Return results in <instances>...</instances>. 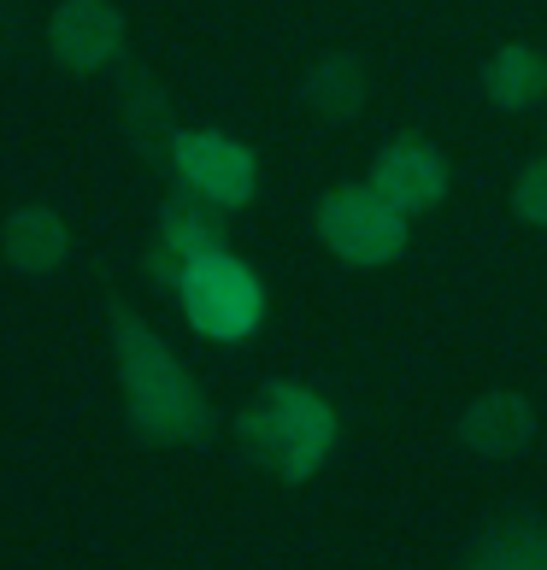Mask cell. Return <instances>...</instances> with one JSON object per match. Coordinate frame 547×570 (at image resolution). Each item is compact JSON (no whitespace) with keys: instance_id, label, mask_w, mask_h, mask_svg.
Here are the masks:
<instances>
[{"instance_id":"1","label":"cell","mask_w":547,"mask_h":570,"mask_svg":"<svg viewBox=\"0 0 547 570\" xmlns=\"http://www.w3.org/2000/svg\"><path fill=\"white\" fill-rule=\"evenodd\" d=\"M113 358H118L124 406H130V424L141 441L195 448V441L213 435V400L201 394L183 358L159 342V330L130 306L113 312Z\"/></svg>"},{"instance_id":"2","label":"cell","mask_w":547,"mask_h":570,"mask_svg":"<svg viewBox=\"0 0 547 570\" xmlns=\"http://www.w3.org/2000/svg\"><path fill=\"white\" fill-rule=\"evenodd\" d=\"M236 435H242V448L254 464L277 471L283 482H312L324 471V459L335 453L342 424H335V406L324 394L277 376V383H265V394L236 417Z\"/></svg>"},{"instance_id":"3","label":"cell","mask_w":547,"mask_h":570,"mask_svg":"<svg viewBox=\"0 0 547 570\" xmlns=\"http://www.w3.org/2000/svg\"><path fill=\"white\" fill-rule=\"evenodd\" d=\"M177 294H183L188 330L206 335V342H247L265 318V288L254 277V265H242L229 247L188 265Z\"/></svg>"},{"instance_id":"4","label":"cell","mask_w":547,"mask_h":570,"mask_svg":"<svg viewBox=\"0 0 547 570\" xmlns=\"http://www.w3.org/2000/svg\"><path fill=\"white\" fill-rule=\"evenodd\" d=\"M407 213L377 195L371 183H335L319 200V242L335 253L342 265H394L407 253Z\"/></svg>"},{"instance_id":"5","label":"cell","mask_w":547,"mask_h":570,"mask_svg":"<svg viewBox=\"0 0 547 570\" xmlns=\"http://www.w3.org/2000/svg\"><path fill=\"white\" fill-rule=\"evenodd\" d=\"M172 165H177L183 188H195V195H206L213 206H224V213L247 206L260 188L254 147L224 136V130H177L172 136Z\"/></svg>"},{"instance_id":"6","label":"cell","mask_w":547,"mask_h":570,"mask_svg":"<svg viewBox=\"0 0 547 570\" xmlns=\"http://www.w3.org/2000/svg\"><path fill=\"white\" fill-rule=\"evenodd\" d=\"M371 188L394 206V213H407V218L436 213L441 195H448V159H441V147L430 136L407 130V136H394L383 154H377Z\"/></svg>"},{"instance_id":"7","label":"cell","mask_w":547,"mask_h":570,"mask_svg":"<svg viewBox=\"0 0 547 570\" xmlns=\"http://www.w3.org/2000/svg\"><path fill=\"white\" fill-rule=\"evenodd\" d=\"M48 53L77 77L113 66L124 53V12L113 0H59L48 18Z\"/></svg>"},{"instance_id":"8","label":"cell","mask_w":547,"mask_h":570,"mask_svg":"<svg viewBox=\"0 0 547 570\" xmlns=\"http://www.w3.org/2000/svg\"><path fill=\"white\" fill-rule=\"evenodd\" d=\"M218 247H224V206H213L206 195H195V188H177L159 213V242H154L147 271H154L159 283H183V271L195 259H206V253H218Z\"/></svg>"},{"instance_id":"9","label":"cell","mask_w":547,"mask_h":570,"mask_svg":"<svg viewBox=\"0 0 547 570\" xmlns=\"http://www.w3.org/2000/svg\"><path fill=\"white\" fill-rule=\"evenodd\" d=\"M459 441H466L471 453L482 459H512L536 441V406L512 389H495L466 406V417H459Z\"/></svg>"},{"instance_id":"10","label":"cell","mask_w":547,"mask_h":570,"mask_svg":"<svg viewBox=\"0 0 547 570\" xmlns=\"http://www.w3.org/2000/svg\"><path fill=\"white\" fill-rule=\"evenodd\" d=\"M0 253L18 277H48L71 259V229L53 206H18V213L0 224Z\"/></svg>"},{"instance_id":"11","label":"cell","mask_w":547,"mask_h":570,"mask_svg":"<svg viewBox=\"0 0 547 570\" xmlns=\"http://www.w3.org/2000/svg\"><path fill=\"white\" fill-rule=\"evenodd\" d=\"M482 95L500 112H530L547 100V53L530 41H507L482 59Z\"/></svg>"},{"instance_id":"12","label":"cell","mask_w":547,"mask_h":570,"mask_svg":"<svg viewBox=\"0 0 547 570\" xmlns=\"http://www.w3.org/2000/svg\"><path fill=\"white\" fill-rule=\"evenodd\" d=\"M365 89H371V82H365V66H360V59H353V53H324L319 66L306 71L301 100H306V107L319 112V118H335V124H342V118H360Z\"/></svg>"},{"instance_id":"13","label":"cell","mask_w":547,"mask_h":570,"mask_svg":"<svg viewBox=\"0 0 547 570\" xmlns=\"http://www.w3.org/2000/svg\"><path fill=\"white\" fill-rule=\"evenodd\" d=\"M466 570H547V523H536V518L495 523V530L471 547Z\"/></svg>"},{"instance_id":"14","label":"cell","mask_w":547,"mask_h":570,"mask_svg":"<svg viewBox=\"0 0 547 570\" xmlns=\"http://www.w3.org/2000/svg\"><path fill=\"white\" fill-rule=\"evenodd\" d=\"M512 213H518L524 224L547 229V154L530 159V165L518 171V183H512Z\"/></svg>"}]
</instances>
